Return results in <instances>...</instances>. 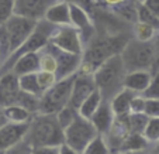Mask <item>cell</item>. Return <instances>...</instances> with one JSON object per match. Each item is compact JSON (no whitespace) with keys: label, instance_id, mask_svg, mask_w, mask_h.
<instances>
[{"label":"cell","instance_id":"17","mask_svg":"<svg viewBox=\"0 0 159 154\" xmlns=\"http://www.w3.org/2000/svg\"><path fill=\"white\" fill-rule=\"evenodd\" d=\"M151 79H152L151 71H132V72H127L125 79H124V88L141 95L148 88Z\"/></svg>","mask_w":159,"mask_h":154},{"label":"cell","instance_id":"38","mask_svg":"<svg viewBox=\"0 0 159 154\" xmlns=\"http://www.w3.org/2000/svg\"><path fill=\"white\" fill-rule=\"evenodd\" d=\"M145 6L149 10H152L155 14L159 16V0H145Z\"/></svg>","mask_w":159,"mask_h":154},{"label":"cell","instance_id":"46","mask_svg":"<svg viewBox=\"0 0 159 154\" xmlns=\"http://www.w3.org/2000/svg\"><path fill=\"white\" fill-rule=\"evenodd\" d=\"M96 2H97V3H99V2H102V0H96Z\"/></svg>","mask_w":159,"mask_h":154},{"label":"cell","instance_id":"13","mask_svg":"<svg viewBox=\"0 0 159 154\" xmlns=\"http://www.w3.org/2000/svg\"><path fill=\"white\" fill-rule=\"evenodd\" d=\"M21 94L18 76L13 71L0 75V105L3 108L16 105Z\"/></svg>","mask_w":159,"mask_h":154},{"label":"cell","instance_id":"27","mask_svg":"<svg viewBox=\"0 0 159 154\" xmlns=\"http://www.w3.org/2000/svg\"><path fill=\"white\" fill-rule=\"evenodd\" d=\"M158 31L149 24H145L141 21H137L134 24V38L139 41H152Z\"/></svg>","mask_w":159,"mask_h":154},{"label":"cell","instance_id":"30","mask_svg":"<svg viewBox=\"0 0 159 154\" xmlns=\"http://www.w3.org/2000/svg\"><path fill=\"white\" fill-rule=\"evenodd\" d=\"M144 136L149 143L159 142V118H149L144 130Z\"/></svg>","mask_w":159,"mask_h":154},{"label":"cell","instance_id":"32","mask_svg":"<svg viewBox=\"0 0 159 154\" xmlns=\"http://www.w3.org/2000/svg\"><path fill=\"white\" fill-rule=\"evenodd\" d=\"M16 0H0V24H4L14 14Z\"/></svg>","mask_w":159,"mask_h":154},{"label":"cell","instance_id":"10","mask_svg":"<svg viewBox=\"0 0 159 154\" xmlns=\"http://www.w3.org/2000/svg\"><path fill=\"white\" fill-rule=\"evenodd\" d=\"M96 89H97V85H96V81H94L93 74H87V72L79 71L75 76V81H73V88H72V95H70L69 105L79 110L82 103L93 94Z\"/></svg>","mask_w":159,"mask_h":154},{"label":"cell","instance_id":"29","mask_svg":"<svg viewBox=\"0 0 159 154\" xmlns=\"http://www.w3.org/2000/svg\"><path fill=\"white\" fill-rule=\"evenodd\" d=\"M82 154H110V146L104 136L99 134L93 142L90 143Z\"/></svg>","mask_w":159,"mask_h":154},{"label":"cell","instance_id":"16","mask_svg":"<svg viewBox=\"0 0 159 154\" xmlns=\"http://www.w3.org/2000/svg\"><path fill=\"white\" fill-rule=\"evenodd\" d=\"M41 70L39 67V52H28L21 55L14 62L11 71L17 76L27 75V74H35Z\"/></svg>","mask_w":159,"mask_h":154},{"label":"cell","instance_id":"28","mask_svg":"<svg viewBox=\"0 0 159 154\" xmlns=\"http://www.w3.org/2000/svg\"><path fill=\"white\" fill-rule=\"evenodd\" d=\"M78 116H79V110L70 105H68L66 108H63L62 110H59V112L57 113V119H58V122H59L61 127H62L63 130H65L68 126H70Z\"/></svg>","mask_w":159,"mask_h":154},{"label":"cell","instance_id":"18","mask_svg":"<svg viewBox=\"0 0 159 154\" xmlns=\"http://www.w3.org/2000/svg\"><path fill=\"white\" fill-rule=\"evenodd\" d=\"M138 94L129 91L127 88H124L123 91H120L117 95H116L113 99H111L110 105L113 108V112H114L116 116L118 115H127V113L131 112V105L134 98Z\"/></svg>","mask_w":159,"mask_h":154},{"label":"cell","instance_id":"3","mask_svg":"<svg viewBox=\"0 0 159 154\" xmlns=\"http://www.w3.org/2000/svg\"><path fill=\"white\" fill-rule=\"evenodd\" d=\"M127 75V68L120 54L113 55L100 65L93 72L94 81L102 92L103 100L111 102L120 91L124 89V79Z\"/></svg>","mask_w":159,"mask_h":154},{"label":"cell","instance_id":"42","mask_svg":"<svg viewBox=\"0 0 159 154\" xmlns=\"http://www.w3.org/2000/svg\"><path fill=\"white\" fill-rule=\"evenodd\" d=\"M153 153H155V154H159V142H158V143H156L155 148H153Z\"/></svg>","mask_w":159,"mask_h":154},{"label":"cell","instance_id":"43","mask_svg":"<svg viewBox=\"0 0 159 154\" xmlns=\"http://www.w3.org/2000/svg\"><path fill=\"white\" fill-rule=\"evenodd\" d=\"M137 3H145V0H135Z\"/></svg>","mask_w":159,"mask_h":154},{"label":"cell","instance_id":"45","mask_svg":"<svg viewBox=\"0 0 159 154\" xmlns=\"http://www.w3.org/2000/svg\"><path fill=\"white\" fill-rule=\"evenodd\" d=\"M0 154H6V151H0Z\"/></svg>","mask_w":159,"mask_h":154},{"label":"cell","instance_id":"47","mask_svg":"<svg viewBox=\"0 0 159 154\" xmlns=\"http://www.w3.org/2000/svg\"><path fill=\"white\" fill-rule=\"evenodd\" d=\"M0 65H2V58H0Z\"/></svg>","mask_w":159,"mask_h":154},{"label":"cell","instance_id":"12","mask_svg":"<svg viewBox=\"0 0 159 154\" xmlns=\"http://www.w3.org/2000/svg\"><path fill=\"white\" fill-rule=\"evenodd\" d=\"M30 129L28 123H13L9 122L0 127V151H7L25 139Z\"/></svg>","mask_w":159,"mask_h":154},{"label":"cell","instance_id":"40","mask_svg":"<svg viewBox=\"0 0 159 154\" xmlns=\"http://www.w3.org/2000/svg\"><path fill=\"white\" fill-rule=\"evenodd\" d=\"M6 123H9V119H7V116H6V110H4V108L0 105V127L4 126Z\"/></svg>","mask_w":159,"mask_h":154},{"label":"cell","instance_id":"25","mask_svg":"<svg viewBox=\"0 0 159 154\" xmlns=\"http://www.w3.org/2000/svg\"><path fill=\"white\" fill-rule=\"evenodd\" d=\"M39 71H48V72H54L57 71V58L49 50L48 44L39 51Z\"/></svg>","mask_w":159,"mask_h":154},{"label":"cell","instance_id":"19","mask_svg":"<svg viewBox=\"0 0 159 154\" xmlns=\"http://www.w3.org/2000/svg\"><path fill=\"white\" fill-rule=\"evenodd\" d=\"M149 142L145 139L144 134L141 133H129L125 139L123 140L120 148L118 150L121 151L123 154L127 153H141L142 150L148 147Z\"/></svg>","mask_w":159,"mask_h":154},{"label":"cell","instance_id":"37","mask_svg":"<svg viewBox=\"0 0 159 154\" xmlns=\"http://www.w3.org/2000/svg\"><path fill=\"white\" fill-rule=\"evenodd\" d=\"M31 154H61L59 147H35Z\"/></svg>","mask_w":159,"mask_h":154},{"label":"cell","instance_id":"31","mask_svg":"<svg viewBox=\"0 0 159 154\" xmlns=\"http://www.w3.org/2000/svg\"><path fill=\"white\" fill-rule=\"evenodd\" d=\"M141 96L145 99H159V70L155 71L149 85L141 94Z\"/></svg>","mask_w":159,"mask_h":154},{"label":"cell","instance_id":"2","mask_svg":"<svg viewBox=\"0 0 159 154\" xmlns=\"http://www.w3.org/2000/svg\"><path fill=\"white\" fill-rule=\"evenodd\" d=\"M25 140L33 148L61 147L65 144V132L61 127L57 115H35L30 122Z\"/></svg>","mask_w":159,"mask_h":154},{"label":"cell","instance_id":"21","mask_svg":"<svg viewBox=\"0 0 159 154\" xmlns=\"http://www.w3.org/2000/svg\"><path fill=\"white\" fill-rule=\"evenodd\" d=\"M18 81H20V88L23 92H27V94L35 95V96H39V98L42 96L44 91H42L41 85H39V82H38L37 72L18 76Z\"/></svg>","mask_w":159,"mask_h":154},{"label":"cell","instance_id":"23","mask_svg":"<svg viewBox=\"0 0 159 154\" xmlns=\"http://www.w3.org/2000/svg\"><path fill=\"white\" fill-rule=\"evenodd\" d=\"M149 116L144 112H129L128 113V127L131 133H141L144 134V130L148 124Z\"/></svg>","mask_w":159,"mask_h":154},{"label":"cell","instance_id":"7","mask_svg":"<svg viewBox=\"0 0 159 154\" xmlns=\"http://www.w3.org/2000/svg\"><path fill=\"white\" fill-rule=\"evenodd\" d=\"M49 42L54 44L55 47H58V48L68 52L80 54V55H83L84 52V41L82 38V34L73 26H61V27H57V30L51 36Z\"/></svg>","mask_w":159,"mask_h":154},{"label":"cell","instance_id":"44","mask_svg":"<svg viewBox=\"0 0 159 154\" xmlns=\"http://www.w3.org/2000/svg\"><path fill=\"white\" fill-rule=\"evenodd\" d=\"M156 47H158V52H159V42H158V44H156Z\"/></svg>","mask_w":159,"mask_h":154},{"label":"cell","instance_id":"36","mask_svg":"<svg viewBox=\"0 0 159 154\" xmlns=\"http://www.w3.org/2000/svg\"><path fill=\"white\" fill-rule=\"evenodd\" d=\"M65 2H68V3H70V4H78V6L86 9L89 13H93L94 6H96V3H97L96 0H65Z\"/></svg>","mask_w":159,"mask_h":154},{"label":"cell","instance_id":"24","mask_svg":"<svg viewBox=\"0 0 159 154\" xmlns=\"http://www.w3.org/2000/svg\"><path fill=\"white\" fill-rule=\"evenodd\" d=\"M137 12H138V21L149 24L159 33V16L149 10L144 3H137Z\"/></svg>","mask_w":159,"mask_h":154},{"label":"cell","instance_id":"34","mask_svg":"<svg viewBox=\"0 0 159 154\" xmlns=\"http://www.w3.org/2000/svg\"><path fill=\"white\" fill-rule=\"evenodd\" d=\"M144 113L149 118H159V99H145Z\"/></svg>","mask_w":159,"mask_h":154},{"label":"cell","instance_id":"8","mask_svg":"<svg viewBox=\"0 0 159 154\" xmlns=\"http://www.w3.org/2000/svg\"><path fill=\"white\" fill-rule=\"evenodd\" d=\"M37 23L38 21H34L31 18L23 17V16H18V14H13L4 23L7 31H9V36H10L13 52L17 48H20L23 46V42L33 34V31L37 27Z\"/></svg>","mask_w":159,"mask_h":154},{"label":"cell","instance_id":"5","mask_svg":"<svg viewBox=\"0 0 159 154\" xmlns=\"http://www.w3.org/2000/svg\"><path fill=\"white\" fill-rule=\"evenodd\" d=\"M75 76L76 75L61 79L42 94V96L39 98L38 115H57L59 110L69 105Z\"/></svg>","mask_w":159,"mask_h":154},{"label":"cell","instance_id":"39","mask_svg":"<svg viewBox=\"0 0 159 154\" xmlns=\"http://www.w3.org/2000/svg\"><path fill=\"white\" fill-rule=\"evenodd\" d=\"M59 153L61 154H80V153H78V151H75L73 148H70L69 146H66V144H62L59 147Z\"/></svg>","mask_w":159,"mask_h":154},{"label":"cell","instance_id":"14","mask_svg":"<svg viewBox=\"0 0 159 154\" xmlns=\"http://www.w3.org/2000/svg\"><path fill=\"white\" fill-rule=\"evenodd\" d=\"M114 118H116V115H114V112H113V108H111L110 102L103 100L100 108L97 109L96 112H94V115L90 118V120L94 124V127H96V130L99 132V134L106 136V134L110 132L113 123H114Z\"/></svg>","mask_w":159,"mask_h":154},{"label":"cell","instance_id":"26","mask_svg":"<svg viewBox=\"0 0 159 154\" xmlns=\"http://www.w3.org/2000/svg\"><path fill=\"white\" fill-rule=\"evenodd\" d=\"M11 54L13 50H11V41H10L9 31H7L4 24H0V58H2V65L9 60V57Z\"/></svg>","mask_w":159,"mask_h":154},{"label":"cell","instance_id":"1","mask_svg":"<svg viewBox=\"0 0 159 154\" xmlns=\"http://www.w3.org/2000/svg\"><path fill=\"white\" fill-rule=\"evenodd\" d=\"M128 36L124 34H114L107 37H93L84 47L83 62L80 71L87 74H93L104 61L113 55L121 54L127 42L129 41Z\"/></svg>","mask_w":159,"mask_h":154},{"label":"cell","instance_id":"35","mask_svg":"<svg viewBox=\"0 0 159 154\" xmlns=\"http://www.w3.org/2000/svg\"><path fill=\"white\" fill-rule=\"evenodd\" d=\"M31 151H33V147H31L27 140L24 139L21 143H18L17 146H14V147H11L10 150H7L6 154H31Z\"/></svg>","mask_w":159,"mask_h":154},{"label":"cell","instance_id":"9","mask_svg":"<svg viewBox=\"0 0 159 154\" xmlns=\"http://www.w3.org/2000/svg\"><path fill=\"white\" fill-rule=\"evenodd\" d=\"M48 47L52 51V54L55 55V58H57V71H55V75H57L58 81L65 79L68 76L76 75L80 71L82 62H83V55L63 51V50L55 47L51 42H48Z\"/></svg>","mask_w":159,"mask_h":154},{"label":"cell","instance_id":"15","mask_svg":"<svg viewBox=\"0 0 159 154\" xmlns=\"http://www.w3.org/2000/svg\"><path fill=\"white\" fill-rule=\"evenodd\" d=\"M45 20L58 26H72L70 24V4L65 0H57L48 9Z\"/></svg>","mask_w":159,"mask_h":154},{"label":"cell","instance_id":"41","mask_svg":"<svg viewBox=\"0 0 159 154\" xmlns=\"http://www.w3.org/2000/svg\"><path fill=\"white\" fill-rule=\"evenodd\" d=\"M106 4H108V6H118V4L124 3V2H127V0H103Z\"/></svg>","mask_w":159,"mask_h":154},{"label":"cell","instance_id":"11","mask_svg":"<svg viewBox=\"0 0 159 154\" xmlns=\"http://www.w3.org/2000/svg\"><path fill=\"white\" fill-rule=\"evenodd\" d=\"M57 0H16L14 14L41 21L45 18L48 9Z\"/></svg>","mask_w":159,"mask_h":154},{"label":"cell","instance_id":"4","mask_svg":"<svg viewBox=\"0 0 159 154\" xmlns=\"http://www.w3.org/2000/svg\"><path fill=\"white\" fill-rule=\"evenodd\" d=\"M120 55L127 68V72L151 71L152 65L158 60V47L153 41H139L131 38Z\"/></svg>","mask_w":159,"mask_h":154},{"label":"cell","instance_id":"33","mask_svg":"<svg viewBox=\"0 0 159 154\" xmlns=\"http://www.w3.org/2000/svg\"><path fill=\"white\" fill-rule=\"evenodd\" d=\"M37 76H38V82L44 92L47 91V89H49L51 86H54L58 82L57 75H55L54 72H48V71H38Z\"/></svg>","mask_w":159,"mask_h":154},{"label":"cell","instance_id":"20","mask_svg":"<svg viewBox=\"0 0 159 154\" xmlns=\"http://www.w3.org/2000/svg\"><path fill=\"white\" fill-rule=\"evenodd\" d=\"M102 102H103L102 92H100L99 88H97L96 91H94L93 94L90 95V96L82 103V106L79 108V115L83 116V118H86V119H90L94 115V112L100 108Z\"/></svg>","mask_w":159,"mask_h":154},{"label":"cell","instance_id":"6","mask_svg":"<svg viewBox=\"0 0 159 154\" xmlns=\"http://www.w3.org/2000/svg\"><path fill=\"white\" fill-rule=\"evenodd\" d=\"M63 132H65V144L69 146L70 148H73L75 151H78L80 154L83 153L84 148L90 143L99 136V132L96 130L92 120L83 118L80 115Z\"/></svg>","mask_w":159,"mask_h":154},{"label":"cell","instance_id":"22","mask_svg":"<svg viewBox=\"0 0 159 154\" xmlns=\"http://www.w3.org/2000/svg\"><path fill=\"white\" fill-rule=\"evenodd\" d=\"M4 110H6V116L9 122H13V123H28L34 118V115L30 110H27L20 105L7 106V108H4Z\"/></svg>","mask_w":159,"mask_h":154}]
</instances>
